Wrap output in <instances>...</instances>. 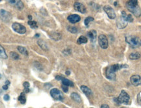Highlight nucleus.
<instances>
[{
    "mask_svg": "<svg viewBox=\"0 0 141 108\" xmlns=\"http://www.w3.org/2000/svg\"><path fill=\"white\" fill-rule=\"evenodd\" d=\"M128 66L125 64H114L112 66H108L106 69L105 74L107 78L110 80H115L116 77V72L118 70H121L122 68H127Z\"/></svg>",
    "mask_w": 141,
    "mask_h": 108,
    "instance_id": "obj_1",
    "label": "nucleus"
},
{
    "mask_svg": "<svg viewBox=\"0 0 141 108\" xmlns=\"http://www.w3.org/2000/svg\"><path fill=\"white\" fill-rule=\"evenodd\" d=\"M126 7L136 17L141 16V10L138 5V0H129L126 3Z\"/></svg>",
    "mask_w": 141,
    "mask_h": 108,
    "instance_id": "obj_2",
    "label": "nucleus"
},
{
    "mask_svg": "<svg viewBox=\"0 0 141 108\" xmlns=\"http://www.w3.org/2000/svg\"><path fill=\"white\" fill-rule=\"evenodd\" d=\"M125 41L132 48H138L141 46V39L135 36H127L125 37Z\"/></svg>",
    "mask_w": 141,
    "mask_h": 108,
    "instance_id": "obj_3",
    "label": "nucleus"
},
{
    "mask_svg": "<svg viewBox=\"0 0 141 108\" xmlns=\"http://www.w3.org/2000/svg\"><path fill=\"white\" fill-rule=\"evenodd\" d=\"M117 103L123 104H129L130 102V96L125 90H121V93L116 99H114Z\"/></svg>",
    "mask_w": 141,
    "mask_h": 108,
    "instance_id": "obj_4",
    "label": "nucleus"
},
{
    "mask_svg": "<svg viewBox=\"0 0 141 108\" xmlns=\"http://www.w3.org/2000/svg\"><path fill=\"white\" fill-rule=\"evenodd\" d=\"M50 95L54 100L63 101L64 100V94L60 90L57 88H52L50 90Z\"/></svg>",
    "mask_w": 141,
    "mask_h": 108,
    "instance_id": "obj_5",
    "label": "nucleus"
},
{
    "mask_svg": "<svg viewBox=\"0 0 141 108\" xmlns=\"http://www.w3.org/2000/svg\"><path fill=\"white\" fill-rule=\"evenodd\" d=\"M0 19L5 22H10L12 19V15L5 9H0Z\"/></svg>",
    "mask_w": 141,
    "mask_h": 108,
    "instance_id": "obj_6",
    "label": "nucleus"
},
{
    "mask_svg": "<svg viewBox=\"0 0 141 108\" xmlns=\"http://www.w3.org/2000/svg\"><path fill=\"white\" fill-rule=\"evenodd\" d=\"M12 28L14 32L20 34H24L26 32V27L19 23H13L12 25Z\"/></svg>",
    "mask_w": 141,
    "mask_h": 108,
    "instance_id": "obj_7",
    "label": "nucleus"
},
{
    "mask_svg": "<svg viewBox=\"0 0 141 108\" xmlns=\"http://www.w3.org/2000/svg\"><path fill=\"white\" fill-rule=\"evenodd\" d=\"M98 41H99V44L100 47L102 48L106 49V48H108V41L107 37L105 35L101 34V35L99 36Z\"/></svg>",
    "mask_w": 141,
    "mask_h": 108,
    "instance_id": "obj_8",
    "label": "nucleus"
},
{
    "mask_svg": "<svg viewBox=\"0 0 141 108\" xmlns=\"http://www.w3.org/2000/svg\"><path fill=\"white\" fill-rule=\"evenodd\" d=\"M7 2L18 10H22L24 8V5L21 0H7Z\"/></svg>",
    "mask_w": 141,
    "mask_h": 108,
    "instance_id": "obj_9",
    "label": "nucleus"
},
{
    "mask_svg": "<svg viewBox=\"0 0 141 108\" xmlns=\"http://www.w3.org/2000/svg\"><path fill=\"white\" fill-rule=\"evenodd\" d=\"M104 11L107 13V16L110 19H114L116 18V13L114 9L109 5H105L104 7Z\"/></svg>",
    "mask_w": 141,
    "mask_h": 108,
    "instance_id": "obj_10",
    "label": "nucleus"
},
{
    "mask_svg": "<svg viewBox=\"0 0 141 108\" xmlns=\"http://www.w3.org/2000/svg\"><path fill=\"white\" fill-rule=\"evenodd\" d=\"M131 84L134 86H139L141 84V76L139 75H133L131 77Z\"/></svg>",
    "mask_w": 141,
    "mask_h": 108,
    "instance_id": "obj_11",
    "label": "nucleus"
},
{
    "mask_svg": "<svg viewBox=\"0 0 141 108\" xmlns=\"http://www.w3.org/2000/svg\"><path fill=\"white\" fill-rule=\"evenodd\" d=\"M74 8L76 11L81 13H86V8L82 3L79 2H75L74 4Z\"/></svg>",
    "mask_w": 141,
    "mask_h": 108,
    "instance_id": "obj_12",
    "label": "nucleus"
},
{
    "mask_svg": "<svg viewBox=\"0 0 141 108\" xmlns=\"http://www.w3.org/2000/svg\"><path fill=\"white\" fill-rule=\"evenodd\" d=\"M80 19H81L80 16L76 14H71L67 17V20H69V22H70L72 24H75L76 22H78L80 20Z\"/></svg>",
    "mask_w": 141,
    "mask_h": 108,
    "instance_id": "obj_13",
    "label": "nucleus"
},
{
    "mask_svg": "<svg viewBox=\"0 0 141 108\" xmlns=\"http://www.w3.org/2000/svg\"><path fill=\"white\" fill-rule=\"evenodd\" d=\"M127 25V22L122 17H120L119 19L118 20L117 22V26L119 28H125Z\"/></svg>",
    "mask_w": 141,
    "mask_h": 108,
    "instance_id": "obj_14",
    "label": "nucleus"
},
{
    "mask_svg": "<svg viewBox=\"0 0 141 108\" xmlns=\"http://www.w3.org/2000/svg\"><path fill=\"white\" fill-rule=\"evenodd\" d=\"M50 37L52 39H54L55 41H59L62 39V34L59 33V32H53L50 34Z\"/></svg>",
    "mask_w": 141,
    "mask_h": 108,
    "instance_id": "obj_15",
    "label": "nucleus"
},
{
    "mask_svg": "<svg viewBox=\"0 0 141 108\" xmlns=\"http://www.w3.org/2000/svg\"><path fill=\"white\" fill-rule=\"evenodd\" d=\"M87 36L89 37V38L90 39L91 41L93 42V41H96V37H97V32H96V30H92L87 33Z\"/></svg>",
    "mask_w": 141,
    "mask_h": 108,
    "instance_id": "obj_16",
    "label": "nucleus"
},
{
    "mask_svg": "<svg viewBox=\"0 0 141 108\" xmlns=\"http://www.w3.org/2000/svg\"><path fill=\"white\" fill-rule=\"evenodd\" d=\"M37 44L39 45L40 48L43 49V50H44V51L48 50V45L46 44V43L45 41H44L43 40H39L37 41Z\"/></svg>",
    "mask_w": 141,
    "mask_h": 108,
    "instance_id": "obj_17",
    "label": "nucleus"
},
{
    "mask_svg": "<svg viewBox=\"0 0 141 108\" xmlns=\"http://www.w3.org/2000/svg\"><path fill=\"white\" fill-rule=\"evenodd\" d=\"M80 88H81L82 91L86 96H91V95H92V94H93V92H92L91 89L88 88L87 86L82 85V86H80Z\"/></svg>",
    "mask_w": 141,
    "mask_h": 108,
    "instance_id": "obj_18",
    "label": "nucleus"
},
{
    "mask_svg": "<svg viewBox=\"0 0 141 108\" xmlns=\"http://www.w3.org/2000/svg\"><path fill=\"white\" fill-rule=\"evenodd\" d=\"M71 97L74 101H75L76 102H78V103H80L82 102V99L80 98V96L78 94L76 93V92H73L71 94Z\"/></svg>",
    "mask_w": 141,
    "mask_h": 108,
    "instance_id": "obj_19",
    "label": "nucleus"
},
{
    "mask_svg": "<svg viewBox=\"0 0 141 108\" xmlns=\"http://www.w3.org/2000/svg\"><path fill=\"white\" fill-rule=\"evenodd\" d=\"M141 53L139 52H133V53L129 54V58L131 60H137V59H139V58H141Z\"/></svg>",
    "mask_w": 141,
    "mask_h": 108,
    "instance_id": "obj_20",
    "label": "nucleus"
},
{
    "mask_svg": "<svg viewBox=\"0 0 141 108\" xmlns=\"http://www.w3.org/2000/svg\"><path fill=\"white\" fill-rule=\"evenodd\" d=\"M62 81L64 85H65V86H74L73 83L71 81L63 77L62 79Z\"/></svg>",
    "mask_w": 141,
    "mask_h": 108,
    "instance_id": "obj_21",
    "label": "nucleus"
},
{
    "mask_svg": "<svg viewBox=\"0 0 141 108\" xmlns=\"http://www.w3.org/2000/svg\"><path fill=\"white\" fill-rule=\"evenodd\" d=\"M0 58H3V59L7 58V55L6 54V52H5L4 48L1 45H0Z\"/></svg>",
    "mask_w": 141,
    "mask_h": 108,
    "instance_id": "obj_22",
    "label": "nucleus"
},
{
    "mask_svg": "<svg viewBox=\"0 0 141 108\" xmlns=\"http://www.w3.org/2000/svg\"><path fill=\"white\" fill-rule=\"evenodd\" d=\"M17 48H18V51H19L21 54H22L23 55H25V56H28V50H27V49H26L25 47L22 46H18Z\"/></svg>",
    "mask_w": 141,
    "mask_h": 108,
    "instance_id": "obj_23",
    "label": "nucleus"
},
{
    "mask_svg": "<svg viewBox=\"0 0 141 108\" xmlns=\"http://www.w3.org/2000/svg\"><path fill=\"white\" fill-rule=\"evenodd\" d=\"M87 42V39L86 37L85 36H80L77 40V43L80 45L83 44V43H86Z\"/></svg>",
    "mask_w": 141,
    "mask_h": 108,
    "instance_id": "obj_24",
    "label": "nucleus"
},
{
    "mask_svg": "<svg viewBox=\"0 0 141 108\" xmlns=\"http://www.w3.org/2000/svg\"><path fill=\"white\" fill-rule=\"evenodd\" d=\"M18 100L20 101V103L22 104H25L26 102V96H25V94L24 92H22L20 96L18 97Z\"/></svg>",
    "mask_w": 141,
    "mask_h": 108,
    "instance_id": "obj_25",
    "label": "nucleus"
},
{
    "mask_svg": "<svg viewBox=\"0 0 141 108\" xmlns=\"http://www.w3.org/2000/svg\"><path fill=\"white\" fill-rule=\"evenodd\" d=\"M67 30L69 32L72 33V34H76L78 32V29L75 26H69L67 27Z\"/></svg>",
    "mask_w": 141,
    "mask_h": 108,
    "instance_id": "obj_26",
    "label": "nucleus"
},
{
    "mask_svg": "<svg viewBox=\"0 0 141 108\" xmlns=\"http://www.w3.org/2000/svg\"><path fill=\"white\" fill-rule=\"evenodd\" d=\"M28 24L30 25V26L32 28H33V29H35V28H37V24L35 21H33V20H30L28 21Z\"/></svg>",
    "mask_w": 141,
    "mask_h": 108,
    "instance_id": "obj_27",
    "label": "nucleus"
},
{
    "mask_svg": "<svg viewBox=\"0 0 141 108\" xmlns=\"http://www.w3.org/2000/svg\"><path fill=\"white\" fill-rule=\"evenodd\" d=\"M93 20H94V18H93V17H91V16H88V17H87V18L84 20V24H85L86 26H88V24H89V22L93 21Z\"/></svg>",
    "mask_w": 141,
    "mask_h": 108,
    "instance_id": "obj_28",
    "label": "nucleus"
},
{
    "mask_svg": "<svg viewBox=\"0 0 141 108\" xmlns=\"http://www.w3.org/2000/svg\"><path fill=\"white\" fill-rule=\"evenodd\" d=\"M10 56L13 60H18L19 59V55L15 52H11L10 53Z\"/></svg>",
    "mask_w": 141,
    "mask_h": 108,
    "instance_id": "obj_29",
    "label": "nucleus"
},
{
    "mask_svg": "<svg viewBox=\"0 0 141 108\" xmlns=\"http://www.w3.org/2000/svg\"><path fill=\"white\" fill-rule=\"evenodd\" d=\"M126 20L128 22H132L133 21V18L131 14H127V18H126Z\"/></svg>",
    "mask_w": 141,
    "mask_h": 108,
    "instance_id": "obj_30",
    "label": "nucleus"
},
{
    "mask_svg": "<svg viewBox=\"0 0 141 108\" xmlns=\"http://www.w3.org/2000/svg\"><path fill=\"white\" fill-rule=\"evenodd\" d=\"M23 86H24V88H29L30 87V83L28 82H24Z\"/></svg>",
    "mask_w": 141,
    "mask_h": 108,
    "instance_id": "obj_31",
    "label": "nucleus"
},
{
    "mask_svg": "<svg viewBox=\"0 0 141 108\" xmlns=\"http://www.w3.org/2000/svg\"><path fill=\"white\" fill-rule=\"evenodd\" d=\"M62 89L64 90L65 92H68V86H65V85H64V86H62Z\"/></svg>",
    "mask_w": 141,
    "mask_h": 108,
    "instance_id": "obj_32",
    "label": "nucleus"
},
{
    "mask_svg": "<svg viewBox=\"0 0 141 108\" xmlns=\"http://www.w3.org/2000/svg\"><path fill=\"white\" fill-rule=\"evenodd\" d=\"M9 98H10V97H9L8 94H5V95H4V96H3V99H4L5 101H8V100H9Z\"/></svg>",
    "mask_w": 141,
    "mask_h": 108,
    "instance_id": "obj_33",
    "label": "nucleus"
},
{
    "mask_svg": "<svg viewBox=\"0 0 141 108\" xmlns=\"http://www.w3.org/2000/svg\"><path fill=\"white\" fill-rule=\"evenodd\" d=\"M62 78H63V77H62V76H56V79H57V80H58V81H62Z\"/></svg>",
    "mask_w": 141,
    "mask_h": 108,
    "instance_id": "obj_34",
    "label": "nucleus"
},
{
    "mask_svg": "<svg viewBox=\"0 0 141 108\" xmlns=\"http://www.w3.org/2000/svg\"><path fill=\"white\" fill-rule=\"evenodd\" d=\"M8 86H9V85H7V84H5V85H3V90H7L8 89Z\"/></svg>",
    "mask_w": 141,
    "mask_h": 108,
    "instance_id": "obj_35",
    "label": "nucleus"
},
{
    "mask_svg": "<svg viewBox=\"0 0 141 108\" xmlns=\"http://www.w3.org/2000/svg\"><path fill=\"white\" fill-rule=\"evenodd\" d=\"M101 108H109V106H108V105H107V104H103V105H102V106H101Z\"/></svg>",
    "mask_w": 141,
    "mask_h": 108,
    "instance_id": "obj_36",
    "label": "nucleus"
},
{
    "mask_svg": "<svg viewBox=\"0 0 141 108\" xmlns=\"http://www.w3.org/2000/svg\"><path fill=\"white\" fill-rule=\"evenodd\" d=\"M24 91H25V93H28L30 92V89H29V88H24Z\"/></svg>",
    "mask_w": 141,
    "mask_h": 108,
    "instance_id": "obj_37",
    "label": "nucleus"
},
{
    "mask_svg": "<svg viewBox=\"0 0 141 108\" xmlns=\"http://www.w3.org/2000/svg\"><path fill=\"white\" fill-rule=\"evenodd\" d=\"M5 84H7V85H9V84H10V81H6Z\"/></svg>",
    "mask_w": 141,
    "mask_h": 108,
    "instance_id": "obj_38",
    "label": "nucleus"
},
{
    "mask_svg": "<svg viewBox=\"0 0 141 108\" xmlns=\"http://www.w3.org/2000/svg\"><path fill=\"white\" fill-rule=\"evenodd\" d=\"M65 74L67 75H70V72L69 71H67L65 73Z\"/></svg>",
    "mask_w": 141,
    "mask_h": 108,
    "instance_id": "obj_39",
    "label": "nucleus"
},
{
    "mask_svg": "<svg viewBox=\"0 0 141 108\" xmlns=\"http://www.w3.org/2000/svg\"><path fill=\"white\" fill-rule=\"evenodd\" d=\"M28 18H29L30 20H32V16H31V15H29V16H28Z\"/></svg>",
    "mask_w": 141,
    "mask_h": 108,
    "instance_id": "obj_40",
    "label": "nucleus"
},
{
    "mask_svg": "<svg viewBox=\"0 0 141 108\" xmlns=\"http://www.w3.org/2000/svg\"><path fill=\"white\" fill-rule=\"evenodd\" d=\"M35 37H39V34H36Z\"/></svg>",
    "mask_w": 141,
    "mask_h": 108,
    "instance_id": "obj_41",
    "label": "nucleus"
},
{
    "mask_svg": "<svg viewBox=\"0 0 141 108\" xmlns=\"http://www.w3.org/2000/svg\"><path fill=\"white\" fill-rule=\"evenodd\" d=\"M0 1H1V0H0Z\"/></svg>",
    "mask_w": 141,
    "mask_h": 108,
    "instance_id": "obj_42",
    "label": "nucleus"
}]
</instances>
